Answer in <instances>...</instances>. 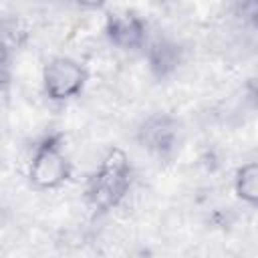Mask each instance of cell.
<instances>
[{"mask_svg":"<svg viewBox=\"0 0 258 258\" xmlns=\"http://www.w3.org/2000/svg\"><path fill=\"white\" fill-rule=\"evenodd\" d=\"M46 85L50 89L52 95L56 97H64L69 93H73L79 85H81V73L73 62H56L48 69L46 75Z\"/></svg>","mask_w":258,"mask_h":258,"instance_id":"6da1fadb","label":"cell"}]
</instances>
